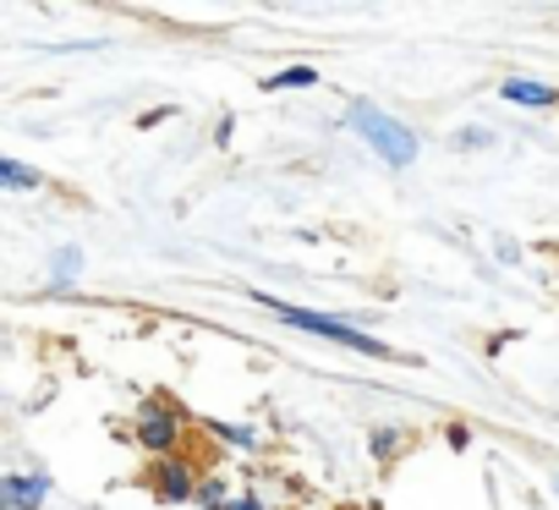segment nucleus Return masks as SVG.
Listing matches in <instances>:
<instances>
[{
    "mask_svg": "<svg viewBox=\"0 0 559 510\" xmlns=\"http://www.w3.org/2000/svg\"><path fill=\"white\" fill-rule=\"evenodd\" d=\"M280 324H292V330H308V335H324V341H341V346H352V352H368V357H390L395 346H384V341H373V335H362V330H352V324H341V319H330V313H308V308H292V303H280V297H258Z\"/></svg>",
    "mask_w": 559,
    "mask_h": 510,
    "instance_id": "obj_2",
    "label": "nucleus"
},
{
    "mask_svg": "<svg viewBox=\"0 0 559 510\" xmlns=\"http://www.w3.org/2000/svg\"><path fill=\"white\" fill-rule=\"evenodd\" d=\"M214 434H219V439H230V444H241V450H252V444H258V434H252V428H236V423H214Z\"/></svg>",
    "mask_w": 559,
    "mask_h": 510,
    "instance_id": "obj_10",
    "label": "nucleus"
},
{
    "mask_svg": "<svg viewBox=\"0 0 559 510\" xmlns=\"http://www.w3.org/2000/svg\"><path fill=\"white\" fill-rule=\"evenodd\" d=\"M390 450H395V428H379L373 434V455H390Z\"/></svg>",
    "mask_w": 559,
    "mask_h": 510,
    "instance_id": "obj_12",
    "label": "nucleus"
},
{
    "mask_svg": "<svg viewBox=\"0 0 559 510\" xmlns=\"http://www.w3.org/2000/svg\"><path fill=\"white\" fill-rule=\"evenodd\" d=\"M45 494H50V477H28V472L0 483V505H7V510H39Z\"/></svg>",
    "mask_w": 559,
    "mask_h": 510,
    "instance_id": "obj_4",
    "label": "nucleus"
},
{
    "mask_svg": "<svg viewBox=\"0 0 559 510\" xmlns=\"http://www.w3.org/2000/svg\"><path fill=\"white\" fill-rule=\"evenodd\" d=\"M0 181H7V187H39V176L23 159H0Z\"/></svg>",
    "mask_w": 559,
    "mask_h": 510,
    "instance_id": "obj_9",
    "label": "nucleus"
},
{
    "mask_svg": "<svg viewBox=\"0 0 559 510\" xmlns=\"http://www.w3.org/2000/svg\"><path fill=\"white\" fill-rule=\"evenodd\" d=\"M198 499H203L209 510H225V505H230V494H225V483H198Z\"/></svg>",
    "mask_w": 559,
    "mask_h": 510,
    "instance_id": "obj_11",
    "label": "nucleus"
},
{
    "mask_svg": "<svg viewBox=\"0 0 559 510\" xmlns=\"http://www.w3.org/2000/svg\"><path fill=\"white\" fill-rule=\"evenodd\" d=\"M313 83H319V72H313V67H292V72L269 78L263 88H269V94H286V88H313Z\"/></svg>",
    "mask_w": 559,
    "mask_h": 510,
    "instance_id": "obj_8",
    "label": "nucleus"
},
{
    "mask_svg": "<svg viewBox=\"0 0 559 510\" xmlns=\"http://www.w3.org/2000/svg\"><path fill=\"white\" fill-rule=\"evenodd\" d=\"M352 132H357L384 165H395V170H406V165L417 159V138H412V127H401L395 116H384V110L368 105V99H352Z\"/></svg>",
    "mask_w": 559,
    "mask_h": 510,
    "instance_id": "obj_1",
    "label": "nucleus"
},
{
    "mask_svg": "<svg viewBox=\"0 0 559 510\" xmlns=\"http://www.w3.org/2000/svg\"><path fill=\"white\" fill-rule=\"evenodd\" d=\"M154 477H159V483H154V488H159V499H176V505H181V499H192V494H198V488H192V466H181V461L159 466Z\"/></svg>",
    "mask_w": 559,
    "mask_h": 510,
    "instance_id": "obj_5",
    "label": "nucleus"
},
{
    "mask_svg": "<svg viewBox=\"0 0 559 510\" xmlns=\"http://www.w3.org/2000/svg\"><path fill=\"white\" fill-rule=\"evenodd\" d=\"M499 94H504L510 105H554V99H559L548 83H532V78H510V83H499Z\"/></svg>",
    "mask_w": 559,
    "mask_h": 510,
    "instance_id": "obj_6",
    "label": "nucleus"
},
{
    "mask_svg": "<svg viewBox=\"0 0 559 510\" xmlns=\"http://www.w3.org/2000/svg\"><path fill=\"white\" fill-rule=\"evenodd\" d=\"M78 270H83V252H78V247H61L56 264H50V286H72Z\"/></svg>",
    "mask_w": 559,
    "mask_h": 510,
    "instance_id": "obj_7",
    "label": "nucleus"
},
{
    "mask_svg": "<svg viewBox=\"0 0 559 510\" xmlns=\"http://www.w3.org/2000/svg\"><path fill=\"white\" fill-rule=\"evenodd\" d=\"M225 510H263V505H258V499H230Z\"/></svg>",
    "mask_w": 559,
    "mask_h": 510,
    "instance_id": "obj_13",
    "label": "nucleus"
},
{
    "mask_svg": "<svg viewBox=\"0 0 559 510\" xmlns=\"http://www.w3.org/2000/svg\"><path fill=\"white\" fill-rule=\"evenodd\" d=\"M138 439H143L148 450H170V444L181 439V412H170V406H148L143 423H138Z\"/></svg>",
    "mask_w": 559,
    "mask_h": 510,
    "instance_id": "obj_3",
    "label": "nucleus"
}]
</instances>
